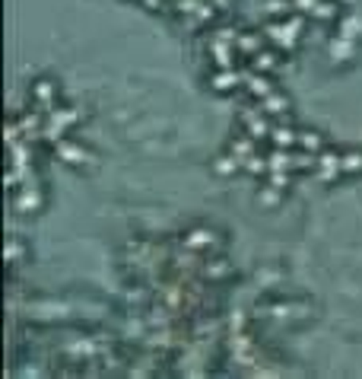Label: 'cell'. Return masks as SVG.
<instances>
[{
    "label": "cell",
    "instance_id": "cell-1",
    "mask_svg": "<svg viewBox=\"0 0 362 379\" xmlns=\"http://www.w3.org/2000/svg\"><path fill=\"white\" fill-rule=\"evenodd\" d=\"M239 124L245 134L254 137V141H267V137H270V128H273V118L267 115L264 109H241Z\"/></svg>",
    "mask_w": 362,
    "mask_h": 379
},
{
    "label": "cell",
    "instance_id": "cell-2",
    "mask_svg": "<svg viewBox=\"0 0 362 379\" xmlns=\"http://www.w3.org/2000/svg\"><path fill=\"white\" fill-rule=\"evenodd\" d=\"M222 245V236L213 230H207V226H197V230H188L181 239V249H191V252H200V255H207V252L219 249Z\"/></svg>",
    "mask_w": 362,
    "mask_h": 379
},
{
    "label": "cell",
    "instance_id": "cell-3",
    "mask_svg": "<svg viewBox=\"0 0 362 379\" xmlns=\"http://www.w3.org/2000/svg\"><path fill=\"white\" fill-rule=\"evenodd\" d=\"M29 96H32V105H35V109H42L44 115H48L51 109H57V99H61V90H57L54 80L42 77V80H35V83H32Z\"/></svg>",
    "mask_w": 362,
    "mask_h": 379
},
{
    "label": "cell",
    "instance_id": "cell-4",
    "mask_svg": "<svg viewBox=\"0 0 362 379\" xmlns=\"http://www.w3.org/2000/svg\"><path fill=\"white\" fill-rule=\"evenodd\" d=\"M241 86H245V74H241L239 67H216V71L210 74V90L222 93V96L239 93Z\"/></svg>",
    "mask_w": 362,
    "mask_h": 379
},
{
    "label": "cell",
    "instance_id": "cell-5",
    "mask_svg": "<svg viewBox=\"0 0 362 379\" xmlns=\"http://www.w3.org/2000/svg\"><path fill=\"white\" fill-rule=\"evenodd\" d=\"M260 109L267 112V115L273 118V122H283V124H292V99L286 96L283 90H273L270 96L260 99Z\"/></svg>",
    "mask_w": 362,
    "mask_h": 379
},
{
    "label": "cell",
    "instance_id": "cell-6",
    "mask_svg": "<svg viewBox=\"0 0 362 379\" xmlns=\"http://www.w3.org/2000/svg\"><path fill=\"white\" fill-rule=\"evenodd\" d=\"M318 182H324V185H330L334 179H340L343 175V153H337V150H327L324 147L321 153H318V169H315Z\"/></svg>",
    "mask_w": 362,
    "mask_h": 379
},
{
    "label": "cell",
    "instance_id": "cell-7",
    "mask_svg": "<svg viewBox=\"0 0 362 379\" xmlns=\"http://www.w3.org/2000/svg\"><path fill=\"white\" fill-rule=\"evenodd\" d=\"M54 156L64 160L67 166H83L86 160H92V153H89L83 144H76L73 137H61V141H54Z\"/></svg>",
    "mask_w": 362,
    "mask_h": 379
},
{
    "label": "cell",
    "instance_id": "cell-8",
    "mask_svg": "<svg viewBox=\"0 0 362 379\" xmlns=\"http://www.w3.org/2000/svg\"><path fill=\"white\" fill-rule=\"evenodd\" d=\"M229 274H232V262H229V258H203V264L197 268V277H200L203 284H210V287L226 281Z\"/></svg>",
    "mask_w": 362,
    "mask_h": 379
},
{
    "label": "cell",
    "instance_id": "cell-9",
    "mask_svg": "<svg viewBox=\"0 0 362 379\" xmlns=\"http://www.w3.org/2000/svg\"><path fill=\"white\" fill-rule=\"evenodd\" d=\"M235 48H239V58L248 61V58H254L258 52H264V48H267V35L245 29V33H239V42H235Z\"/></svg>",
    "mask_w": 362,
    "mask_h": 379
},
{
    "label": "cell",
    "instance_id": "cell-10",
    "mask_svg": "<svg viewBox=\"0 0 362 379\" xmlns=\"http://www.w3.org/2000/svg\"><path fill=\"white\" fill-rule=\"evenodd\" d=\"M270 147H286V150H292V147H298V131L292 128V124H283V122H277L270 128Z\"/></svg>",
    "mask_w": 362,
    "mask_h": 379
},
{
    "label": "cell",
    "instance_id": "cell-11",
    "mask_svg": "<svg viewBox=\"0 0 362 379\" xmlns=\"http://www.w3.org/2000/svg\"><path fill=\"white\" fill-rule=\"evenodd\" d=\"M248 64H251V71H258V74H277L283 61H279V52L264 48V52H258L254 58H248Z\"/></svg>",
    "mask_w": 362,
    "mask_h": 379
},
{
    "label": "cell",
    "instance_id": "cell-12",
    "mask_svg": "<svg viewBox=\"0 0 362 379\" xmlns=\"http://www.w3.org/2000/svg\"><path fill=\"white\" fill-rule=\"evenodd\" d=\"M324 147H327L324 134H318V131H311V128H302V131H298V150H308V153H321Z\"/></svg>",
    "mask_w": 362,
    "mask_h": 379
},
{
    "label": "cell",
    "instance_id": "cell-13",
    "mask_svg": "<svg viewBox=\"0 0 362 379\" xmlns=\"http://www.w3.org/2000/svg\"><path fill=\"white\" fill-rule=\"evenodd\" d=\"M213 169H216V175H235V173H241V160L235 153H222L219 160L213 163Z\"/></svg>",
    "mask_w": 362,
    "mask_h": 379
},
{
    "label": "cell",
    "instance_id": "cell-14",
    "mask_svg": "<svg viewBox=\"0 0 362 379\" xmlns=\"http://www.w3.org/2000/svg\"><path fill=\"white\" fill-rule=\"evenodd\" d=\"M362 173V150H346L343 153V175Z\"/></svg>",
    "mask_w": 362,
    "mask_h": 379
}]
</instances>
